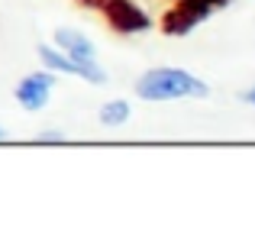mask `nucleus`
<instances>
[{"label": "nucleus", "instance_id": "f03ea898", "mask_svg": "<svg viewBox=\"0 0 255 249\" xmlns=\"http://www.w3.org/2000/svg\"><path fill=\"white\" fill-rule=\"evenodd\" d=\"M39 58H42V65L49 71H55V75H75L87 84H107V71L97 65V58H94V62H78V58L65 55L55 45H39Z\"/></svg>", "mask_w": 255, "mask_h": 249}, {"label": "nucleus", "instance_id": "1a4fd4ad", "mask_svg": "<svg viewBox=\"0 0 255 249\" xmlns=\"http://www.w3.org/2000/svg\"><path fill=\"white\" fill-rule=\"evenodd\" d=\"M107 3L110 0H78V6H84V10H104Z\"/></svg>", "mask_w": 255, "mask_h": 249}, {"label": "nucleus", "instance_id": "f8f14e48", "mask_svg": "<svg viewBox=\"0 0 255 249\" xmlns=\"http://www.w3.org/2000/svg\"><path fill=\"white\" fill-rule=\"evenodd\" d=\"M3 136H6V130H3V126H0V139H3Z\"/></svg>", "mask_w": 255, "mask_h": 249}, {"label": "nucleus", "instance_id": "39448f33", "mask_svg": "<svg viewBox=\"0 0 255 249\" xmlns=\"http://www.w3.org/2000/svg\"><path fill=\"white\" fill-rule=\"evenodd\" d=\"M52 87H55V71H32V75H26L23 81L16 84L19 107L29 110V113L42 110V107L49 104V97H52Z\"/></svg>", "mask_w": 255, "mask_h": 249}, {"label": "nucleus", "instance_id": "9b49d317", "mask_svg": "<svg viewBox=\"0 0 255 249\" xmlns=\"http://www.w3.org/2000/svg\"><path fill=\"white\" fill-rule=\"evenodd\" d=\"M239 97H243L246 104H252V107H255V84H252V87H249V91H246V94H239Z\"/></svg>", "mask_w": 255, "mask_h": 249}, {"label": "nucleus", "instance_id": "6e6552de", "mask_svg": "<svg viewBox=\"0 0 255 249\" xmlns=\"http://www.w3.org/2000/svg\"><path fill=\"white\" fill-rule=\"evenodd\" d=\"M36 139H39V143H65V133L62 130H42Z\"/></svg>", "mask_w": 255, "mask_h": 249}, {"label": "nucleus", "instance_id": "423d86ee", "mask_svg": "<svg viewBox=\"0 0 255 249\" xmlns=\"http://www.w3.org/2000/svg\"><path fill=\"white\" fill-rule=\"evenodd\" d=\"M55 49H62L65 55L78 58V62H94V58H97V45H94L81 29H68V26L55 29Z\"/></svg>", "mask_w": 255, "mask_h": 249}, {"label": "nucleus", "instance_id": "9d476101", "mask_svg": "<svg viewBox=\"0 0 255 249\" xmlns=\"http://www.w3.org/2000/svg\"><path fill=\"white\" fill-rule=\"evenodd\" d=\"M207 3H210V6H213V10H226V6H230V3H233V0H207Z\"/></svg>", "mask_w": 255, "mask_h": 249}, {"label": "nucleus", "instance_id": "7ed1b4c3", "mask_svg": "<svg viewBox=\"0 0 255 249\" xmlns=\"http://www.w3.org/2000/svg\"><path fill=\"white\" fill-rule=\"evenodd\" d=\"M210 16H213V6L207 0H174V6L162 16V29L168 36H187Z\"/></svg>", "mask_w": 255, "mask_h": 249}, {"label": "nucleus", "instance_id": "20e7f679", "mask_svg": "<svg viewBox=\"0 0 255 249\" xmlns=\"http://www.w3.org/2000/svg\"><path fill=\"white\" fill-rule=\"evenodd\" d=\"M100 13L107 16L110 29L120 32V36H139V32L152 29V16L136 3V0H110Z\"/></svg>", "mask_w": 255, "mask_h": 249}, {"label": "nucleus", "instance_id": "0eeeda50", "mask_svg": "<svg viewBox=\"0 0 255 249\" xmlns=\"http://www.w3.org/2000/svg\"><path fill=\"white\" fill-rule=\"evenodd\" d=\"M129 117H132V107H129V100H123V97L107 100V104L100 107V113H97V120L107 126V130H117V126H123Z\"/></svg>", "mask_w": 255, "mask_h": 249}, {"label": "nucleus", "instance_id": "f257e3e1", "mask_svg": "<svg viewBox=\"0 0 255 249\" xmlns=\"http://www.w3.org/2000/svg\"><path fill=\"white\" fill-rule=\"evenodd\" d=\"M136 94L152 104H165V100H184V97H207L210 87L200 81L197 75L184 68H149L145 75H139Z\"/></svg>", "mask_w": 255, "mask_h": 249}]
</instances>
